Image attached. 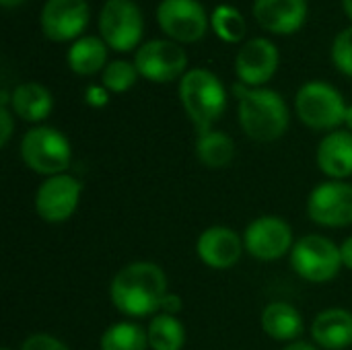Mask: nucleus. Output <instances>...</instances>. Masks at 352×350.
<instances>
[{"label": "nucleus", "mask_w": 352, "mask_h": 350, "mask_svg": "<svg viewBox=\"0 0 352 350\" xmlns=\"http://www.w3.org/2000/svg\"><path fill=\"white\" fill-rule=\"evenodd\" d=\"M167 297V276L153 262L124 266L109 285V299L118 311L130 318L157 314Z\"/></svg>", "instance_id": "f257e3e1"}, {"label": "nucleus", "mask_w": 352, "mask_h": 350, "mask_svg": "<svg viewBox=\"0 0 352 350\" xmlns=\"http://www.w3.org/2000/svg\"><path fill=\"white\" fill-rule=\"evenodd\" d=\"M179 99L198 134L212 130V124L227 107V91L223 83L206 68H194L182 76Z\"/></svg>", "instance_id": "f03ea898"}, {"label": "nucleus", "mask_w": 352, "mask_h": 350, "mask_svg": "<svg viewBox=\"0 0 352 350\" xmlns=\"http://www.w3.org/2000/svg\"><path fill=\"white\" fill-rule=\"evenodd\" d=\"M239 124L252 140L274 142L289 128L287 103L272 89H250L239 99Z\"/></svg>", "instance_id": "7ed1b4c3"}, {"label": "nucleus", "mask_w": 352, "mask_h": 350, "mask_svg": "<svg viewBox=\"0 0 352 350\" xmlns=\"http://www.w3.org/2000/svg\"><path fill=\"white\" fill-rule=\"evenodd\" d=\"M21 157L31 171L52 177L68 169L72 149L68 138L60 130L50 126H37L23 136Z\"/></svg>", "instance_id": "20e7f679"}, {"label": "nucleus", "mask_w": 352, "mask_h": 350, "mask_svg": "<svg viewBox=\"0 0 352 350\" xmlns=\"http://www.w3.org/2000/svg\"><path fill=\"white\" fill-rule=\"evenodd\" d=\"M299 120L314 130H332L346 118V103L342 95L328 83H305L295 97Z\"/></svg>", "instance_id": "39448f33"}, {"label": "nucleus", "mask_w": 352, "mask_h": 350, "mask_svg": "<svg viewBox=\"0 0 352 350\" xmlns=\"http://www.w3.org/2000/svg\"><path fill=\"white\" fill-rule=\"evenodd\" d=\"M291 266L309 283H328L342 268L340 248L324 235H305L291 250Z\"/></svg>", "instance_id": "423d86ee"}, {"label": "nucleus", "mask_w": 352, "mask_h": 350, "mask_svg": "<svg viewBox=\"0 0 352 350\" xmlns=\"http://www.w3.org/2000/svg\"><path fill=\"white\" fill-rule=\"evenodd\" d=\"M142 12L132 0H107L99 14L101 39L116 52H130L142 39Z\"/></svg>", "instance_id": "0eeeda50"}, {"label": "nucleus", "mask_w": 352, "mask_h": 350, "mask_svg": "<svg viewBox=\"0 0 352 350\" xmlns=\"http://www.w3.org/2000/svg\"><path fill=\"white\" fill-rule=\"evenodd\" d=\"M188 56L177 41L151 39L142 43L134 56L138 74L153 83H171L186 74Z\"/></svg>", "instance_id": "6e6552de"}, {"label": "nucleus", "mask_w": 352, "mask_h": 350, "mask_svg": "<svg viewBox=\"0 0 352 350\" xmlns=\"http://www.w3.org/2000/svg\"><path fill=\"white\" fill-rule=\"evenodd\" d=\"M157 21L161 31L177 43H194L208 29L206 10L198 0H161Z\"/></svg>", "instance_id": "1a4fd4ad"}, {"label": "nucleus", "mask_w": 352, "mask_h": 350, "mask_svg": "<svg viewBox=\"0 0 352 350\" xmlns=\"http://www.w3.org/2000/svg\"><path fill=\"white\" fill-rule=\"evenodd\" d=\"M307 215L322 227L352 225V184L330 179L314 188L307 198Z\"/></svg>", "instance_id": "9d476101"}, {"label": "nucleus", "mask_w": 352, "mask_h": 350, "mask_svg": "<svg viewBox=\"0 0 352 350\" xmlns=\"http://www.w3.org/2000/svg\"><path fill=\"white\" fill-rule=\"evenodd\" d=\"M82 186L76 177L68 173L47 177L35 194V210L45 223L68 221L80 200Z\"/></svg>", "instance_id": "9b49d317"}, {"label": "nucleus", "mask_w": 352, "mask_h": 350, "mask_svg": "<svg viewBox=\"0 0 352 350\" xmlns=\"http://www.w3.org/2000/svg\"><path fill=\"white\" fill-rule=\"evenodd\" d=\"M243 245L250 256L262 262H272L283 258L293 250V231L278 217H260L252 221L243 233Z\"/></svg>", "instance_id": "f8f14e48"}, {"label": "nucleus", "mask_w": 352, "mask_h": 350, "mask_svg": "<svg viewBox=\"0 0 352 350\" xmlns=\"http://www.w3.org/2000/svg\"><path fill=\"white\" fill-rule=\"evenodd\" d=\"M89 23L87 0H47L41 10V31L52 41L80 39Z\"/></svg>", "instance_id": "ddd939ff"}, {"label": "nucleus", "mask_w": 352, "mask_h": 350, "mask_svg": "<svg viewBox=\"0 0 352 350\" xmlns=\"http://www.w3.org/2000/svg\"><path fill=\"white\" fill-rule=\"evenodd\" d=\"M278 68V47L264 37L250 39L241 45L235 58V72L248 87H260L268 83Z\"/></svg>", "instance_id": "4468645a"}, {"label": "nucleus", "mask_w": 352, "mask_h": 350, "mask_svg": "<svg viewBox=\"0 0 352 350\" xmlns=\"http://www.w3.org/2000/svg\"><path fill=\"white\" fill-rule=\"evenodd\" d=\"M243 250V239L233 229L221 225L204 229L196 243L198 258L212 270L233 268L239 262Z\"/></svg>", "instance_id": "2eb2a0df"}, {"label": "nucleus", "mask_w": 352, "mask_h": 350, "mask_svg": "<svg viewBox=\"0 0 352 350\" xmlns=\"http://www.w3.org/2000/svg\"><path fill=\"white\" fill-rule=\"evenodd\" d=\"M254 17L266 31L276 35H291L303 27L307 19V2L305 0H256Z\"/></svg>", "instance_id": "dca6fc26"}, {"label": "nucleus", "mask_w": 352, "mask_h": 350, "mask_svg": "<svg viewBox=\"0 0 352 350\" xmlns=\"http://www.w3.org/2000/svg\"><path fill=\"white\" fill-rule=\"evenodd\" d=\"M318 167L330 179L344 182L352 175V132L334 130L318 146Z\"/></svg>", "instance_id": "f3484780"}, {"label": "nucleus", "mask_w": 352, "mask_h": 350, "mask_svg": "<svg viewBox=\"0 0 352 350\" xmlns=\"http://www.w3.org/2000/svg\"><path fill=\"white\" fill-rule=\"evenodd\" d=\"M311 336L322 349H349L352 344V314L340 307L324 309L311 324Z\"/></svg>", "instance_id": "a211bd4d"}, {"label": "nucleus", "mask_w": 352, "mask_h": 350, "mask_svg": "<svg viewBox=\"0 0 352 350\" xmlns=\"http://www.w3.org/2000/svg\"><path fill=\"white\" fill-rule=\"evenodd\" d=\"M54 97L39 83H23L10 93V109L25 122H41L52 113Z\"/></svg>", "instance_id": "6ab92c4d"}, {"label": "nucleus", "mask_w": 352, "mask_h": 350, "mask_svg": "<svg viewBox=\"0 0 352 350\" xmlns=\"http://www.w3.org/2000/svg\"><path fill=\"white\" fill-rule=\"evenodd\" d=\"M262 330L274 340H295L303 332V318L301 314L283 301H274L264 307L262 311Z\"/></svg>", "instance_id": "aec40b11"}, {"label": "nucleus", "mask_w": 352, "mask_h": 350, "mask_svg": "<svg viewBox=\"0 0 352 350\" xmlns=\"http://www.w3.org/2000/svg\"><path fill=\"white\" fill-rule=\"evenodd\" d=\"M107 60V47L105 41L93 35L76 39L68 50V66L74 74L91 76L97 74Z\"/></svg>", "instance_id": "412c9836"}, {"label": "nucleus", "mask_w": 352, "mask_h": 350, "mask_svg": "<svg viewBox=\"0 0 352 350\" xmlns=\"http://www.w3.org/2000/svg\"><path fill=\"white\" fill-rule=\"evenodd\" d=\"M196 157L208 169H223L235 157V144L229 134L221 130H208L198 134Z\"/></svg>", "instance_id": "4be33fe9"}, {"label": "nucleus", "mask_w": 352, "mask_h": 350, "mask_svg": "<svg viewBox=\"0 0 352 350\" xmlns=\"http://www.w3.org/2000/svg\"><path fill=\"white\" fill-rule=\"evenodd\" d=\"M151 350H182L186 344V328L175 316L159 314L148 324Z\"/></svg>", "instance_id": "5701e85b"}, {"label": "nucleus", "mask_w": 352, "mask_h": 350, "mask_svg": "<svg viewBox=\"0 0 352 350\" xmlns=\"http://www.w3.org/2000/svg\"><path fill=\"white\" fill-rule=\"evenodd\" d=\"M148 334L134 322L111 324L101 336V350H146Z\"/></svg>", "instance_id": "b1692460"}, {"label": "nucleus", "mask_w": 352, "mask_h": 350, "mask_svg": "<svg viewBox=\"0 0 352 350\" xmlns=\"http://www.w3.org/2000/svg\"><path fill=\"white\" fill-rule=\"evenodd\" d=\"M210 23H212L214 33L227 43H239L248 31L243 14L235 6H229V4L217 6L210 17Z\"/></svg>", "instance_id": "393cba45"}, {"label": "nucleus", "mask_w": 352, "mask_h": 350, "mask_svg": "<svg viewBox=\"0 0 352 350\" xmlns=\"http://www.w3.org/2000/svg\"><path fill=\"white\" fill-rule=\"evenodd\" d=\"M138 76L140 74L134 64H130L126 60H113L105 66L101 80L109 93H126L128 89L134 87Z\"/></svg>", "instance_id": "a878e982"}, {"label": "nucleus", "mask_w": 352, "mask_h": 350, "mask_svg": "<svg viewBox=\"0 0 352 350\" xmlns=\"http://www.w3.org/2000/svg\"><path fill=\"white\" fill-rule=\"evenodd\" d=\"M332 60L342 74L352 76V27L336 35L332 43Z\"/></svg>", "instance_id": "bb28decb"}, {"label": "nucleus", "mask_w": 352, "mask_h": 350, "mask_svg": "<svg viewBox=\"0 0 352 350\" xmlns=\"http://www.w3.org/2000/svg\"><path fill=\"white\" fill-rule=\"evenodd\" d=\"M21 350H70L62 340L50 336V334H31Z\"/></svg>", "instance_id": "cd10ccee"}, {"label": "nucleus", "mask_w": 352, "mask_h": 350, "mask_svg": "<svg viewBox=\"0 0 352 350\" xmlns=\"http://www.w3.org/2000/svg\"><path fill=\"white\" fill-rule=\"evenodd\" d=\"M85 101L91 107H105L109 101V91L103 85H89L85 91Z\"/></svg>", "instance_id": "c85d7f7f"}, {"label": "nucleus", "mask_w": 352, "mask_h": 350, "mask_svg": "<svg viewBox=\"0 0 352 350\" xmlns=\"http://www.w3.org/2000/svg\"><path fill=\"white\" fill-rule=\"evenodd\" d=\"M12 134V116L8 105H0V144L6 146Z\"/></svg>", "instance_id": "c756f323"}, {"label": "nucleus", "mask_w": 352, "mask_h": 350, "mask_svg": "<svg viewBox=\"0 0 352 350\" xmlns=\"http://www.w3.org/2000/svg\"><path fill=\"white\" fill-rule=\"evenodd\" d=\"M161 311L167 314V316L179 314V311H182V299H179L177 295H173V293H167V297H165V301H163V305H161Z\"/></svg>", "instance_id": "7c9ffc66"}, {"label": "nucleus", "mask_w": 352, "mask_h": 350, "mask_svg": "<svg viewBox=\"0 0 352 350\" xmlns=\"http://www.w3.org/2000/svg\"><path fill=\"white\" fill-rule=\"evenodd\" d=\"M340 256H342V266L352 270V235L346 237L340 245Z\"/></svg>", "instance_id": "2f4dec72"}, {"label": "nucleus", "mask_w": 352, "mask_h": 350, "mask_svg": "<svg viewBox=\"0 0 352 350\" xmlns=\"http://www.w3.org/2000/svg\"><path fill=\"white\" fill-rule=\"evenodd\" d=\"M283 350H318L314 344H309V342H293V344H289L287 349H283Z\"/></svg>", "instance_id": "473e14b6"}, {"label": "nucleus", "mask_w": 352, "mask_h": 350, "mask_svg": "<svg viewBox=\"0 0 352 350\" xmlns=\"http://www.w3.org/2000/svg\"><path fill=\"white\" fill-rule=\"evenodd\" d=\"M25 0H0V4L4 6V8H12V6H19V4H23Z\"/></svg>", "instance_id": "72a5a7b5"}, {"label": "nucleus", "mask_w": 352, "mask_h": 350, "mask_svg": "<svg viewBox=\"0 0 352 350\" xmlns=\"http://www.w3.org/2000/svg\"><path fill=\"white\" fill-rule=\"evenodd\" d=\"M344 124L349 126V132H352V105H349V109H346V118H344Z\"/></svg>", "instance_id": "f704fd0d"}, {"label": "nucleus", "mask_w": 352, "mask_h": 350, "mask_svg": "<svg viewBox=\"0 0 352 350\" xmlns=\"http://www.w3.org/2000/svg\"><path fill=\"white\" fill-rule=\"evenodd\" d=\"M342 8H344V12L352 19V0H342Z\"/></svg>", "instance_id": "c9c22d12"}, {"label": "nucleus", "mask_w": 352, "mask_h": 350, "mask_svg": "<svg viewBox=\"0 0 352 350\" xmlns=\"http://www.w3.org/2000/svg\"><path fill=\"white\" fill-rule=\"evenodd\" d=\"M2 350H10V349H2Z\"/></svg>", "instance_id": "e433bc0d"}]
</instances>
